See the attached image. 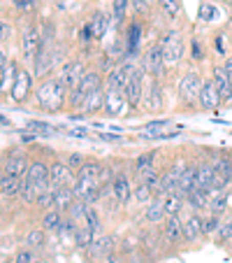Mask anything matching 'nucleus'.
Segmentation results:
<instances>
[{"instance_id": "nucleus-45", "label": "nucleus", "mask_w": 232, "mask_h": 263, "mask_svg": "<svg viewBox=\"0 0 232 263\" xmlns=\"http://www.w3.org/2000/svg\"><path fill=\"white\" fill-rule=\"evenodd\" d=\"M26 128L33 130L35 135H54L56 130H58L54 124H47V121H35V119L28 121V124H26Z\"/></svg>"}, {"instance_id": "nucleus-13", "label": "nucleus", "mask_w": 232, "mask_h": 263, "mask_svg": "<svg viewBox=\"0 0 232 263\" xmlns=\"http://www.w3.org/2000/svg\"><path fill=\"white\" fill-rule=\"evenodd\" d=\"M183 221V238L188 245H200L207 235H204V223H202V212H188L181 217Z\"/></svg>"}, {"instance_id": "nucleus-57", "label": "nucleus", "mask_w": 232, "mask_h": 263, "mask_svg": "<svg viewBox=\"0 0 232 263\" xmlns=\"http://www.w3.org/2000/svg\"><path fill=\"white\" fill-rule=\"evenodd\" d=\"M100 140H104V142H125L121 135H112V133H100Z\"/></svg>"}, {"instance_id": "nucleus-1", "label": "nucleus", "mask_w": 232, "mask_h": 263, "mask_svg": "<svg viewBox=\"0 0 232 263\" xmlns=\"http://www.w3.org/2000/svg\"><path fill=\"white\" fill-rule=\"evenodd\" d=\"M68 98H70V89L58 80V77H47L37 84L33 93V105L40 107L42 112H60L68 107Z\"/></svg>"}, {"instance_id": "nucleus-52", "label": "nucleus", "mask_w": 232, "mask_h": 263, "mask_svg": "<svg viewBox=\"0 0 232 263\" xmlns=\"http://www.w3.org/2000/svg\"><path fill=\"white\" fill-rule=\"evenodd\" d=\"M223 37H225V33H218L216 35V40H214V45H216V51H218V56H221V59H227V47H225V40H223Z\"/></svg>"}, {"instance_id": "nucleus-49", "label": "nucleus", "mask_w": 232, "mask_h": 263, "mask_svg": "<svg viewBox=\"0 0 232 263\" xmlns=\"http://www.w3.org/2000/svg\"><path fill=\"white\" fill-rule=\"evenodd\" d=\"M216 16H218V10L212 5V3H202V5H200V12H198L200 21H214Z\"/></svg>"}, {"instance_id": "nucleus-14", "label": "nucleus", "mask_w": 232, "mask_h": 263, "mask_svg": "<svg viewBox=\"0 0 232 263\" xmlns=\"http://www.w3.org/2000/svg\"><path fill=\"white\" fill-rule=\"evenodd\" d=\"M49 182H51L54 189H58V186H74V182H77V173H72L65 161L54 159L49 163Z\"/></svg>"}, {"instance_id": "nucleus-34", "label": "nucleus", "mask_w": 232, "mask_h": 263, "mask_svg": "<svg viewBox=\"0 0 232 263\" xmlns=\"http://www.w3.org/2000/svg\"><path fill=\"white\" fill-rule=\"evenodd\" d=\"M212 240L218 245V247H227L232 240V214H225L221 221V226L216 229V233L212 235Z\"/></svg>"}, {"instance_id": "nucleus-40", "label": "nucleus", "mask_w": 232, "mask_h": 263, "mask_svg": "<svg viewBox=\"0 0 232 263\" xmlns=\"http://www.w3.org/2000/svg\"><path fill=\"white\" fill-rule=\"evenodd\" d=\"M81 226H89L91 231H93L95 235L102 233V219H100V210L95 208V205H89V210H86V217H84V223Z\"/></svg>"}, {"instance_id": "nucleus-22", "label": "nucleus", "mask_w": 232, "mask_h": 263, "mask_svg": "<svg viewBox=\"0 0 232 263\" xmlns=\"http://www.w3.org/2000/svg\"><path fill=\"white\" fill-rule=\"evenodd\" d=\"M212 82L216 84V89H218V93H221L223 103H227V100L232 98V80H230V74L225 72L223 63H216L212 68Z\"/></svg>"}, {"instance_id": "nucleus-29", "label": "nucleus", "mask_w": 232, "mask_h": 263, "mask_svg": "<svg viewBox=\"0 0 232 263\" xmlns=\"http://www.w3.org/2000/svg\"><path fill=\"white\" fill-rule=\"evenodd\" d=\"M186 208L191 212H207L209 210V191L204 189H193L186 196Z\"/></svg>"}, {"instance_id": "nucleus-25", "label": "nucleus", "mask_w": 232, "mask_h": 263, "mask_svg": "<svg viewBox=\"0 0 232 263\" xmlns=\"http://www.w3.org/2000/svg\"><path fill=\"white\" fill-rule=\"evenodd\" d=\"M63 221H65V214L60 212V210H56V208L42 212V217H40V226L47 231V233H54V235L60 233V229H63Z\"/></svg>"}, {"instance_id": "nucleus-11", "label": "nucleus", "mask_w": 232, "mask_h": 263, "mask_svg": "<svg viewBox=\"0 0 232 263\" xmlns=\"http://www.w3.org/2000/svg\"><path fill=\"white\" fill-rule=\"evenodd\" d=\"M144 77H146V72H144V68L139 65V68L135 70L133 74H130L128 84H125V89H123V96H125V100H128L130 109L142 107V98H144Z\"/></svg>"}, {"instance_id": "nucleus-27", "label": "nucleus", "mask_w": 232, "mask_h": 263, "mask_svg": "<svg viewBox=\"0 0 232 263\" xmlns=\"http://www.w3.org/2000/svg\"><path fill=\"white\" fill-rule=\"evenodd\" d=\"M81 109H84V115H89V117L100 115V112L104 109V86L91 91V93L84 98V105H81Z\"/></svg>"}, {"instance_id": "nucleus-42", "label": "nucleus", "mask_w": 232, "mask_h": 263, "mask_svg": "<svg viewBox=\"0 0 232 263\" xmlns=\"http://www.w3.org/2000/svg\"><path fill=\"white\" fill-rule=\"evenodd\" d=\"M137 182L149 184L153 191H158V184H160V170L158 168H146L142 173H137Z\"/></svg>"}, {"instance_id": "nucleus-28", "label": "nucleus", "mask_w": 232, "mask_h": 263, "mask_svg": "<svg viewBox=\"0 0 232 263\" xmlns=\"http://www.w3.org/2000/svg\"><path fill=\"white\" fill-rule=\"evenodd\" d=\"M47 235L49 233H47L42 226H33V229H28V233L24 235V247L42 252V249L47 247Z\"/></svg>"}, {"instance_id": "nucleus-37", "label": "nucleus", "mask_w": 232, "mask_h": 263, "mask_svg": "<svg viewBox=\"0 0 232 263\" xmlns=\"http://www.w3.org/2000/svg\"><path fill=\"white\" fill-rule=\"evenodd\" d=\"M156 5L167 21H174L181 14V0H156Z\"/></svg>"}, {"instance_id": "nucleus-38", "label": "nucleus", "mask_w": 232, "mask_h": 263, "mask_svg": "<svg viewBox=\"0 0 232 263\" xmlns=\"http://www.w3.org/2000/svg\"><path fill=\"white\" fill-rule=\"evenodd\" d=\"M142 249V235H125V238L119 240V254L121 256H128V254H137Z\"/></svg>"}, {"instance_id": "nucleus-58", "label": "nucleus", "mask_w": 232, "mask_h": 263, "mask_svg": "<svg viewBox=\"0 0 232 263\" xmlns=\"http://www.w3.org/2000/svg\"><path fill=\"white\" fill-rule=\"evenodd\" d=\"M221 63H223V68H225V72L230 74V80H232V54L227 56V59H223Z\"/></svg>"}, {"instance_id": "nucleus-10", "label": "nucleus", "mask_w": 232, "mask_h": 263, "mask_svg": "<svg viewBox=\"0 0 232 263\" xmlns=\"http://www.w3.org/2000/svg\"><path fill=\"white\" fill-rule=\"evenodd\" d=\"M33 80H35L33 70L19 68V72H16V80H14V86H12V93H10L12 96V103L24 105L28 98H33V93H35Z\"/></svg>"}, {"instance_id": "nucleus-19", "label": "nucleus", "mask_w": 232, "mask_h": 263, "mask_svg": "<svg viewBox=\"0 0 232 263\" xmlns=\"http://www.w3.org/2000/svg\"><path fill=\"white\" fill-rule=\"evenodd\" d=\"M165 105V96H163V84L160 80H151L149 77V89L144 86V98H142V107L151 109V112H160Z\"/></svg>"}, {"instance_id": "nucleus-60", "label": "nucleus", "mask_w": 232, "mask_h": 263, "mask_svg": "<svg viewBox=\"0 0 232 263\" xmlns=\"http://www.w3.org/2000/svg\"><path fill=\"white\" fill-rule=\"evenodd\" d=\"M225 249H230V252H232V240H230V245H227V247Z\"/></svg>"}, {"instance_id": "nucleus-55", "label": "nucleus", "mask_w": 232, "mask_h": 263, "mask_svg": "<svg viewBox=\"0 0 232 263\" xmlns=\"http://www.w3.org/2000/svg\"><path fill=\"white\" fill-rule=\"evenodd\" d=\"M98 263H125V261H123V256H121L119 252H114V254H109V256H104L102 261H98Z\"/></svg>"}, {"instance_id": "nucleus-36", "label": "nucleus", "mask_w": 232, "mask_h": 263, "mask_svg": "<svg viewBox=\"0 0 232 263\" xmlns=\"http://www.w3.org/2000/svg\"><path fill=\"white\" fill-rule=\"evenodd\" d=\"M95 240V233L89 229V226H79L77 229V233H74V240H72V245H74V249H79V252H86V249L91 247V242Z\"/></svg>"}, {"instance_id": "nucleus-7", "label": "nucleus", "mask_w": 232, "mask_h": 263, "mask_svg": "<svg viewBox=\"0 0 232 263\" xmlns=\"http://www.w3.org/2000/svg\"><path fill=\"white\" fill-rule=\"evenodd\" d=\"M114 252H119V238L114 233H100L95 235L91 247L86 249V256H89V261H102L104 256H109Z\"/></svg>"}, {"instance_id": "nucleus-30", "label": "nucleus", "mask_w": 232, "mask_h": 263, "mask_svg": "<svg viewBox=\"0 0 232 263\" xmlns=\"http://www.w3.org/2000/svg\"><path fill=\"white\" fill-rule=\"evenodd\" d=\"M16 72H19V61H16V59H10V63H7L5 72H3V77H0V98H5L7 93H12V86H14Z\"/></svg>"}, {"instance_id": "nucleus-5", "label": "nucleus", "mask_w": 232, "mask_h": 263, "mask_svg": "<svg viewBox=\"0 0 232 263\" xmlns=\"http://www.w3.org/2000/svg\"><path fill=\"white\" fill-rule=\"evenodd\" d=\"M42 49V28L37 24H28L21 33V59L24 63H33Z\"/></svg>"}, {"instance_id": "nucleus-62", "label": "nucleus", "mask_w": 232, "mask_h": 263, "mask_svg": "<svg viewBox=\"0 0 232 263\" xmlns=\"http://www.w3.org/2000/svg\"><path fill=\"white\" fill-rule=\"evenodd\" d=\"M91 263H98V261H91Z\"/></svg>"}, {"instance_id": "nucleus-53", "label": "nucleus", "mask_w": 232, "mask_h": 263, "mask_svg": "<svg viewBox=\"0 0 232 263\" xmlns=\"http://www.w3.org/2000/svg\"><path fill=\"white\" fill-rule=\"evenodd\" d=\"M12 40V26L7 19H0V42Z\"/></svg>"}, {"instance_id": "nucleus-3", "label": "nucleus", "mask_w": 232, "mask_h": 263, "mask_svg": "<svg viewBox=\"0 0 232 263\" xmlns=\"http://www.w3.org/2000/svg\"><path fill=\"white\" fill-rule=\"evenodd\" d=\"M160 47H163V56H165V65L174 68L183 61L186 56V40H183V33L177 28H170L160 35Z\"/></svg>"}, {"instance_id": "nucleus-59", "label": "nucleus", "mask_w": 232, "mask_h": 263, "mask_svg": "<svg viewBox=\"0 0 232 263\" xmlns=\"http://www.w3.org/2000/svg\"><path fill=\"white\" fill-rule=\"evenodd\" d=\"M0 126H12V121L7 119V117H3V115H0Z\"/></svg>"}, {"instance_id": "nucleus-2", "label": "nucleus", "mask_w": 232, "mask_h": 263, "mask_svg": "<svg viewBox=\"0 0 232 263\" xmlns=\"http://www.w3.org/2000/svg\"><path fill=\"white\" fill-rule=\"evenodd\" d=\"M202 84H204V80L198 70H186L177 82L179 103L188 105V107H198V98H200V91H202Z\"/></svg>"}, {"instance_id": "nucleus-35", "label": "nucleus", "mask_w": 232, "mask_h": 263, "mask_svg": "<svg viewBox=\"0 0 232 263\" xmlns=\"http://www.w3.org/2000/svg\"><path fill=\"white\" fill-rule=\"evenodd\" d=\"M153 198H156V191H153L151 186H149V184H144V182H137V184H135V189H133V200H135V205H137V208H142V210H144Z\"/></svg>"}, {"instance_id": "nucleus-12", "label": "nucleus", "mask_w": 232, "mask_h": 263, "mask_svg": "<svg viewBox=\"0 0 232 263\" xmlns=\"http://www.w3.org/2000/svg\"><path fill=\"white\" fill-rule=\"evenodd\" d=\"M26 182L33 184L35 189H37V194H42V191H47L51 186L49 182V163L42 159H33L28 165V173H26Z\"/></svg>"}, {"instance_id": "nucleus-8", "label": "nucleus", "mask_w": 232, "mask_h": 263, "mask_svg": "<svg viewBox=\"0 0 232 263\" xmlns=\"http://www.w3.org/2000/svg\"><path fill=\"white\" fill-rule=\"evenodd\" d=\"M160 235H163V242L165 247H183L186 245V238H183V221H181V214L177 217H167L163 223H160Z\"/></svg>"}, {"instance_id": "nucleus-32", "label": "nucleus", "mask_w": 232, "mask_h": 263, "mask_svg": "<svg viewBox=\"0 0 232 263\" xmlns=\"http://www.w3.org/2000/svg\"><path fill=\"white\" fill-rule=\"evenodd\" d=\"M74 200H77V196H74L72 186H58L56 189V198H54V208L60 210L63 214H68V210L72 208Z\"/></svg>"}, {"instance_id": "nucleus-9", "label": "nucleus", "mask_w": 232, "mask_h": 263, "mask_svg": "<svg viewBox=\"0 0 232 263\" xmlns=\"http://www.w3.org/2000/svg\"><path fill=\"white\" fill-rule=\"evenodd\" d=\"M84 72H86L84 61H79V59H68L58 70H56V77H58V80L63 82V84L68 86L70 91H74L77 86H79V82H81V77H84Z\"/></svg>"}, {"instance_id": "nucleus-56", "label": "nucleus", "mask_w": 232, "mask_h": 263, "mask_svg": "<svg viewBox=\"0 0 232 263\" xmlns=\"http://www.w3.org/2000/svg\"><path fill=\"white\" fill-rule=\"evenodd\" d=\"M7 63H10V59H7V51L0 47V77H3V72H5Z\"/></svg>"}, {"instance_id": "nucleus-6", "label": "nucleus", "mask_w": 232, "mask_h": 263, "mask_svg": "<svg viewBox=\"0 0 232 263\" xmlns=\"http://www.w3.org/2000/svg\"><path fill=\"white\" fill-rule=\"evenodd\" d=\"M142 68H144V72H146L151 80H163L167 65H165V56H163V47H160V42L151 45L146 51H144Z\"/></svg>"}, {"instance_id": "nucleus-64", "label": "nucleus", "mask_w": 232, "mask_h": 263, "mask_svg": "<svg viewBox=\"0 0 232 263\" xmlns=\"http://www.w3.org/2000/svg\"><path fill=\"white\" fill-rule=\"evenodd\" d=\"M0 263H3V261H0Z\"/></svg>"}, {"instance_id": "nucleus-23", "label": "nucleus", "mask_w": 232, "mask_h": 263, "mask_svg": "<svg viewBox=\"0 0 232 263\" xmlns=\"http://www.w3.org/2000/svg\"><path fill=\"white\" fill-rule=\"evenodd\" d=\"M195 182H198V189L212 191V184H214V163H212V159H198L195 161Z\"/></svg>"}, {"instance_id": "nucleus-63", "label": "nucleus", "mask_w": 232, "mask_h": 263, "mask_svg": "<svg viewBox=\"0 0 232 263\" xmlns=\"http://www.w3.org/2000/svg\"><path fill=\"white\" fill-rule=\"evenodd\" d=\"M230 214H232V210H230Z\"/></svg>"}, {"instance_id": "nucleus-17", "label": "nucleus", "mask_w": 232, "mask_h": 263, "mask_svg": "<svg viewBox=\"0 0 232 263\" xmlns=\"http://www.w3.org/2000/svg\"><path fill=\"white\" fill-rule=\"evenodd\" d=\"M221 105H223V98H221V93H218L216 84L212 82V77H209V80H204L202 91H200L198 109H202V112H218Z\"/></svg>"}, {"instance_id": "nucleus-31", "label": "nucleus", "mask_w": 232, "mask_h": 263, "mask_svg": "<svg viewBox=\"0 0 232 263\" xmlns=\"http://www.w3.org/2000/svg\"><path fill=\"white\" fill-rule=\"evenodd\" d=\"M193 189H198V182H195V161H188V165H186V170H183V175H181V179H179V186H177V191L186 198L188 194H191Z\"/></svg>"}, {"instance_id": "nucleus-50", "label": "nucleus", "mask_w": 232, "mask_h": 263, "mask_svg": "<svg viewBox=\"0 0 232 263\" xmlns=\"http://www.w3.org/2000/svg\"><path fill=\"white\" fill-rule=\"evenodd\" d=\"M191 59L195 61V63H202L207 56H204V51H202V47H200V40L198 37H191Z\"/></svg>"}, {"instance_id": "nucleus-44", "label": "nucleus", "mask_w": 232, "mask_h": 263, "mask_svg": "<svg viewBox=\"0 0 232 263\" xmlns=\"http://www.w3.org/2000/svg\"><path fill=\"white\" fill-rule=\"evenodd\" d=\"M100 168H102V163H100V161L86 159V163L77 170V177H98L100 179Z\"/></svg>"}, {"instance_id": "nucleus-51", "label": "nucleus", "mask_w": 232, "mask_h": 263, "mask_svg": "<svg viewBox=\"0 0 232 263\" xmlns=\"http://www.w3.org/2000/svg\"><path fill=\"white\" fill-rule=\"evenodd\" d=\"M167 126H170V119H156V121H149V124L144 126V130H149V135H153L156 130L167 128Z\"/></svg>"}, {"instance_id": "nucleus-4", "label": "nucleus", "mask_w": 232, "mask_h": 263, "mask_svg": "<svg viewBox=\"0 0 232 263\" xmlns=\"http://www.w3.org/2000/svg\"><path fill=\"white\" fill-rule=\"evenodd\" d=\"M186 165H188V161L183 159V156H177V159L170 161L167 168L160 173V184H158V191H156V196H167V194H172V191H177L179 179H181Z\"/></svg>"}, {"instance_id": "nucleus-24", "label": "nucleus", "mask_w": 232, "mask_h": 263, "mask_svg": "<svg viewBox=\"0 0 232 263\" xmlns=\"http://www.w3.org/2000/svg\"><path fill=\"white\" fill-rule=\"evenodd\" d=\"M167 219V212H165V203H163V196H156V198L151 200V203L144 208V221L149 223V226H158Z\"/></svg>"}, {"instance_id": "nucleus-26", "label": "nucleus", "mask_w": 232, "mask_h": 263, "mask_svg": "<svg viewBox=\"0 0 232 263\" xmlns=\"http://www.w3.org/2000/svg\"><path fill=\"white\" fill-rule=\"evenodd\" d=\"M109 24H112V14H107V12H102V10L93 12V16L89 19V26H91V30H93V40L95 42H100L104 37Z\"/></svg>"}, {"instance_id": "nucleus-61", "label": "nucleus", "mask_w": 232, "mask_h": 263, "mask_svg": "<svg viewBox=\"0 0 232 263\" xmlns=\"http://www.w3.org/2000/svg\"><path fill=\"white\" fill-rule=\"evenodd\" d=\"M225 105H232V98H230V100H227V103H225Z\"/></svg>"}, {"instance_id": "nucleus-54", "label": "nucleus", "mask_w": 232, "mask_h": 263, "mask_svg": "<svg viewBox=\"0 0 232 263\" xmlns=\"http://www.w3.org/2000/svg\"><path fill=\"white\" fill-rule=\"evenodd\" d=\"M12 3H14V7L19 12H30L37 7V0H12Z\"/></svg>"}, {"instance_id": "nucleus-41", "label": "nucleus", "mask_w": 232, "mask_h": 263, "mask_svg": "<svg viewBox=\"0 0 232 263\" xmlns=\"http://www.w3.org/2000/svg\"><path fill=\"white\" fill-rule=\"evenodd\" d=\"M156 156H158V152H156V149H151V152H144V154H139L137 159L133 161L135 175L142 173V170H146V168H158V165H156Z\"/></svg>"}, {"instance_id": "nucleus-18", "label": "nucleus", "mask_w": 232, "mask_h": 263, "mask_svg": "<svg viewBox=\"0 0 232 263\" xmlns=\"http://www.w3.org/2000/svg\"><path fill=\"white\" fill-rule=\"evenodd\" d=\"M142 35H144V26L139 19H133L128 26H125L123 33V42H125V54H128V61L133 56L139 54V47H142Z\"/></svg>"}, {"instance_id": "nucleus-48", "label": "nucleus", "mask_w": 232, "mask_h": 263, "mask_svg": "<svg viewBox=\"0 0 232 263\" xmlns=\"http://www.w3.org/2000/svg\"><path fill=\"white\" fill-rule=\"evenodd\" d=\"M65 163L70 165V170H72V173H77V170L81 168V165L86 163V156L84 154H79V152H72V154H65Z\"/></svg>"}, {"instance_id": "nucleus-39", "label": "nucleus", "mask_w": 232, "mask_h": 263, "mask_svg": "<svg viewBox=\"0 0 232 263\" xmlns=\"http://www.w3.org/2000/svg\"><path fill=\"white\" fill-rule=\"evenodd\" d=\"M130 10V0H112V21L116 26H123L128 19Z\"/></svg>"}, {"instance_id": "nucleus-20", "label": "nucleus", "mask_w": 232, "mask_h": 263, "mask_svg": "<svg viewBox=\"0 0 232 263\" xmlns=\"http://www.w3.org/2000/svg\"><path fill=\"white\" fill-rule=\"evenodd\" d=\"M133 189H135V184H133V179H130V175L123 173V170L116 173V177L112 179V194L116 196V200H119L123 208L133 200Z\"/></svg>"}, {"instance_id": "nucleus-47", "label": "nucleus", "mask_w": 232, "mask_h": 263, "mask_svg": "<svg viewBox=\"0 0 232 263\" xmlns=\"http://www.w3.org/2000/svg\"><path fill=\"white\" fill-rule=\"evenodd\" d=\"M12 263H37V252L28 247H21V249H16Z\"/></svg>"}, {"instance_id": "nucleus-21", "label": "nucleus", "mask_w": 232, "mask_h": 263, "mask_svg": "<svg viewBox=\"0 0 232 263\" xmlns=\"http://www.w3.org/2000/svg\"><path fill=\"white\" fill-rule=\"evenodd\" d=\"M24 184H26V177H14V175H7L0 170V196H5V198H21Z\"/></svg>"}, {"instance_id": "nucleus-16", "label": "nucleus", "mask_w": 232, "mask_h": 263, "mask_svg": "<svg viewBox=\"0 0 232 263\" xmlns=\"http://www.w3.org/2000/svg\"><path fill=\"white\" fill-rule=\"evenodd\" d=\"M28 165H30V159L26 156L24 149H12L10 154L5 156V161H3V173L7 175H14V177H26V173H28Z\"/></svg>"}, {"instance_id": "nucleus-46", "label": "nucleus", "mask_w": 232, "mask_h": 263, "mask_svg": "<svg viewBox=\"0 0 232 263\" xmlns=\"http://www.w3.org/2000/svg\"><path fill=\"white\" fill-rule=\"evenodd\" d=\"M130 10H133L135 19L149 16V12H151V0H130Z\"/></svg>"}, {"instance_id": "nucleus-33", "label": "nucleus", "mask_w": 232, "mask_h": 263, "mask_svg": "<svg viewBox=\"0 0 232 263\" xmlns=\"http://www.w3.org/2000/svg\"><path fill=\"white\" fill-rule=\"evenodd\" d=\"M163 203H165V212H167V217L183 214V210H186V198H183L179 191H172V194L163 196Z\"/></svg>"}, {"instance_id": "nucleus-43", "label": "nucleus", "mask_w": 232, "mask_h": 263, "mask_svg": "<svg viewBox=\"0 0 232 263\" xmlns=\"http://www.w3.org/2000/svg\"><path fill=\"white\" fill-rule=\"evenodd\" d=\"M54 198H56V189H54V186H49L47 191H42V194L37 196V200H35V208L40 210V212H47V210L54 208Z\"/></svg>"}, {"instance_id": "nucleus-15", "label": "nucleus", "mask_w": 232, "mask_h": 263, "mask_svg": "<svg viewBox=\"0 0 232 263\" xmlns=\"http://www.w3.org/2000/svg\"><path fill=\"white\" fill-rule=\"evenodd\" d=\"M128 109H130V105L121 91H114V89H107V86H104V109H102L104 117L116 119V117H123Z\"/></svg>"}]
</instances>
